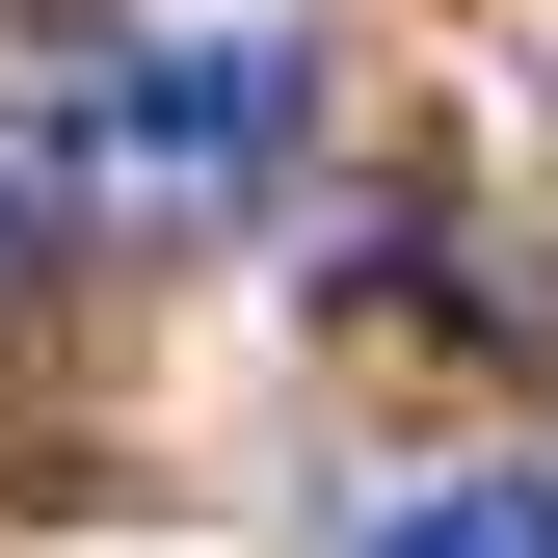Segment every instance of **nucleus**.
<instances>
[{
  "mask_svg": "<svg viewBox=\"0 0 558 558\" xmlns=\"http://www.w3.org/2000/svg\"><path fill=\"white\" fill-rule=\"evenodd\" d=\"M266 133H293V27H160L81 107V214H214V186H266Z\"/></svg>",
  "mask_w": 558,
  "mask_h": 558,
  "instance_id": "f257e3e1",
  "label": "nucleus"
},
{
  "mask_svg": "<svg viewBox=\"0 0 558 558\" xmlns=\"http://www.w3.org/2000/svg\"><path fill=\"white\" fill-rule=\"evenodd\" d=\"M373 558H558V478H426V506H373Z\"/></svg>",
  "mask_w": 558,
  "mask_h": 558,
  "instance_id": "f03ea898",
  "label": "nucleus"
}]
</instances>
